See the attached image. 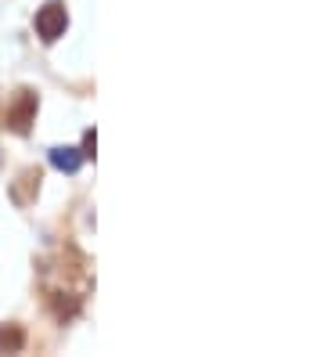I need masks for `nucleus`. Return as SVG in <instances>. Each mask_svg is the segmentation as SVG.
Returning <instances> with one entry per match:
<instances>
[{
	"label": "nucleus",
	"instance_id": "f257e3e1",
	"mask_svg": "<svg viewBox=\"0 0 324 357\" xmlns=\"http://www.w3.org/2000/svg\"><path fill=\"white\" fill-rule=\"evenodd\" d=\"M65 26H69V15H65V8L47 4V8L36 11V33L47 40V44H54V40L65 33Z\"/></svg>",
	"mask_w": 324,
	"mask_h": 357
},
{
	"label": "nucleus",
	"instance_id": "f03ea898",
	"mask_svg": "<svg viewBox=\"0 0 324 357\" xmlns=\"http://www.w3.org/2000/svg\"><path fill=\"white\" fill-rule=\"evenodd\" d=\"M33 112H36V94L22 91V94H18V105L8 112V127H11L15 134H26V130H29V119H33Z\"/></svg>",
	"mask_w": 324,
	"mask_h": 357
},
{
	"label": "nucleus",
	"instance_id": "7ed1b4c3",
	"mask_svg": "<svg viewBox=\"0 0 324 357\" xmlns=\"http://www.w3.org/2000/svg\"><path fill=\"white\" fill-rule=\"evenodd\" d=\"M51 162H54V170H61V174H76L79 162H83V152L61 144V149H51Z\"/></svg>",
	"mask_w": 324,
	"mask_h": 357
},
{
	"label": "nucleus",
	"instance_id": "20e7f679",
	"mask_svg": "<svg viewBox=\"0 0 324 357\" xmlns=\"http://www.w3.org/2000/svg\"><path fill=\"white\" fill-rule=\"evenodd\" d=\"M22 343H26V335H22V328H18V325L0 328V350H18Z\"/></svg>",
	"mask_w": 324,
	"mask_h": 357
},
{
	"label": "nucleus",
	"instance_id": "39448f33",
	"mask_svg": "<svg viewBox=\"0 0 324 357\" xmlns=\"http://www.w3.org/2000/svg\"><path fill=\"white\" fill-rule=\"evenodd\" d=\"M94 149H98V137H94V130H86L83 134V155H94Z\"/></svg>",
	"mask_w": 324,
	"mask_h": 357
},
{
	"label": "nucleus",
	"instance_id": "423d86ee",
	"mask_svg": "<svg viewBox=\"0 0 324 357\" xmlns=\"http://www.w3.org/2000/svg\"><path fill=\"white\" fill-rule=\"evenodd\" d=\"M0 162H4V159H0Z\"/></svg>",
	"mask_w": 324,
	"mask_h": 357
}]
</instances>
